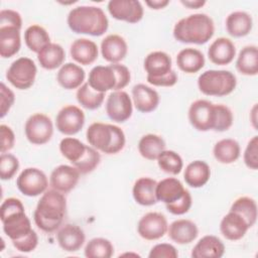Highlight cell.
Listing matches in <instances>:
<instances>
[{"instance_id":"6da1fadb","label":"cell","mask_w":258,"mask_h":258,"mask_svg":"<svg viewBox=\"0 0 258 258\" xmlns=\"http://www.w3.org/2000/svg\"><path fill=\"white\" fill-rule=\"evenodd\" d=\"M67 212V200L62 192L53 188L45 190L37 203L33 220L38 229L46 233L56 231Z\"/></svg>"},{"instance_id":"7a4b0ae2","label":"cell","mask_w":258,"mask_h":258,"mask_svg":"<svg viewBox=\"0 0 258 258\" xmlns=\"http://www.w3.org/2000/svg\"><path fill=\"white\" fill-rule=\"evenodd\" d=\"M67 22L73 32L92 36L103 35L109 26L105 12L97 6H78L73 8L68 15Z\"/></svg>"},{"instance_id":"3957f363","label":"cell","mask_w":258,"mask_h":258,"mask_svg":"<svg viewBox=\"0 0 258 258\" xmlns=\"http://www.w3.org/2000/svg\"><path fill=\"white\" fill-rule=\"evenodd\" d=\"M213 19L205 13H196L178 20L173 27V37L182 43L204 44L214 35Z\"/></svg>"},{"instance_id":"277c9868","label":"cell","mask_w":258,"mask_h":258,"mask_svg":"<svg viewBox=\"0 0 258 258\" xmlns=\"http://www.w3.org/2000/svg\"><path fill=\"white\" fill-rule=\"evenodd\" d=\"M0 218L4 233L11 241L19 240L28 235L33 229L26 216L24 206L19 199L8 198L0 207Z\"/></svg>"},{"instance_id":"5b68a950","label":"cell","mask_w":258,"mask_h":258,"mask_svg":"<svg viewBox=\"0 0 258 258\" xmlns=\"http://www.w3.org/2000/svg\"><path fill=\"white\" fill-rule=\"evenodd\" d=\"M131 80V74L127 67L120 63L94 67L88 79L90 87L97 92L106 93L109 90L120 91Z\"/></svg>"},{"instance_id":"8992f818","label":"cell","mask_w":258,"mask_h":258,"mask_svg":"<svg viewBox=\"0 0 258 258\" xmlns=\"http://www.w3.org/2000/svg\"><path fill=\"white\" fill-rule=\"evenodd\" d=\"M89 144L106 154L120 152L126 142L123 130L113 124L95 122L91 124L86 132Z\"/></svg>"},{"instance_id":"52a82bcc","label":"cell","mask_w":258,"mask_h":258,"mask_svg":"<svg viewBox=\"0 0 258 258\" xmlns=\"http://www.w3.org/2000/svg\"><path fill=\"white\" fill-rule=\"evenodd\" d=\"M236 85L235 75L225 70H209L198 78V87L207 96H227L235 90Z\"/></svg>"},{"instance_id":"ba28073f","label":"cell","mask_w":258,"mask_h":258,"mask_svg":"<svg viewBox=\"0 0 258 258\" xmlns=\"http://www.w3.org/2000/svg\"><path fill=\"white\" fill-rule=\"evenodd\" d=\"M36 73L34 61L29 57L22 56L10 64L6 72V79L16 89L26 90L33 85Z\"/></svg>"},{"instance_id":"9c48e42d","label":"cell","mask_w":258,"mask_h":258,"mask_svg":"<svg viewBox=\"0 0 258 258\" xmlns=\"http://www.w3.org/2000/svg\"><path fill=\"white\" fill-rule=\"evenodd\" d=\"M24 132L30 143L42 145L51 139L53 125L48 116L42 113H35L26 120Z\"/></svg>"},{"instance_id":"30bf717a","label":"cell","mask_w":258,"mask_h":258,"mask_svg":"<svg viewBox=\"0 0 258 258\" xmlns=\"http://www.w3.org/2000/svg\"><path fill=\"white\" fill-rule=\"evenodd\" d=\"M19 191L26 197H37L47 189L48 179L45 173L36 167H27L16 179Z\"/></svg>"},{"instance_id":"8fae6325","label":"cell","mask_w":258,"mask_h":258,"mask_svg":"<svg viewBox=\"0 0 258 258\" xmlns=\"http://www.w3.org/2000/svg\"><path fill=\"white\" fill-rule=\"evenodd\" d=\"M85 124V114L81 108L75 105H68L61 108L55 118L56 129L64 135L79 133Z\"/></svg>"},{"instance_id":"7c38bea8","label":"cell","mask_w":258,"mask_h":258,"mask_svg":"<svg viewBox=\"0 0 258 258\" xmlns=\"http://www.w3.org/2000/svg\"><path fill=\"white\" fill-rule=\"evenodd\" d=\"M168 229L164 215L157 212H149L142 216L137 225L139 236L145 240L153 241L162 238Z\"/></svg>"},{"instance_id":"4fadbf2b","label":"cell","mask_w":258,"mask_h":258,"mask_svg":"<svg viewBox=\"0 0 258 258\" xmlns=\"http://www.w3.org/2000/svg\"><path fill=\"white\" fill-rule=\"evenodd\" d=\"M188 120L199 131L213 130L215 122V104L207 100H197L189 106Z\"/></svg>"},{"instance_id":"5bb4252c","label":"cell","mask_w":258,"mask_h":258,"mask_svg":"<svg viewBox=\"0 0 258 258\" xmlns=\"http://www.w3.org/2000/svg\"><path fill=\"white\" fill-rule=\"evenodd\" d=\"M132 112V101L126 92L122 90L114 91L108 96L106 113L112 121L123 123L131 117Z\"/></svg>"},{"instance_id":"9a60e30c","label":"cell","mask_w":258,"mask_h":258,"mask_svg":"<svg viewBox=\"0 0 258 258\" xmlns=\"http://www.w3.org/2000/svg\"><path fill=\"white\" fill-rule=\"evenodd\" d=\"M108 11L113 18L128 23L139 22L144 13L140 1L137 0H111Z\"/></svg>"},{"instance_id":"2e32d148","label":"cell","mask_w":258,"mask_h":258,"mask_svg":"<svg viewBox=\"0 0 258 258\" xmlns=\"http://www.w3.org/2000/svg\"><path fill=\"white\" fill-rule=\"evenodd\" d=\"M80 175L81 173L75 166L61 164L51 171L49 184L51 188L67 194L76 187Z\"/></svg>"},{"instance_id":"e0dca14e","label":"cell","mask_w":258,"mask_h":258,"mask_svg":"<svg viewBox=\"0 0 258 258\" xmlns=\"http://www.w3.org/2000/svg\"><path fill=\"white\" fill-rule=\"evenodd\" d=\"M126 40L118 34H109L101 42V53L105 60L111 63H119L127 54Z\"/></svg>"},{"instance_id":"ac0fdd59","label":"cell","mask_w":258,"mask_h":258,"mask_svg":"<svg viewBox=\"0 0 258 258\" xmlns=\"http://www.w3.org/2000/svg\"><path fill=\"white\" fill-rule=\"evenodd\" d=\"M249 229L245 219L233 211H229L220 223V231L222 235L230 241L242 239Z\"/></svg>"},{"instance_id":"d6986e66","label":"cell","mask_w":258,"mask_h":258,"mask_svg":"<svg viewBox=\"0 0 258 258\" xmlns=\"http://www.w3.org/2000/svg\"><path fill=\"white\" fill-rule=\"evenodd\" d=\"M59 247L67 252H77L85 243L86 236L84 231L77 225L67 224L56 234Z\"/></svg>"},{"instance_id":"ffe728a7","label":"cell","mask_w":258,"mask_h":258,"mask_svg":"<svg viewBox=\"0 0 258 258\" xmlns=\"http://www.w3.org/2000/svg\"><path fill=\"white\" fill-rule=\"evenodd\" d=\"M132 98L135 108L141 113H150L159 104L158 93L144 84H137L132 88Z\"/></svg>"},{"instance_id":"44dd1931","label":"cell","mask_w":258,"mask_h":258,"mask_svg":"<svg viewBox=\"0 0 258 258\" xmlns=\"http://www.w3.org/2000/svg\"><path fill=\"white\" fill-rule=\"evenodd\" d=\"M235 54V44L231 39L227 37L217 38L211 43L208 49V56L210 60L218 66L229 64L233 61Z\"/></svg>"},{"instance_id":"7402d4cb","label":"cell","mask_w":258,"mask_h":258,"mask_svg":"<svg viewBox=\"0 0 258 258\" xmlns=\"http://www.w3.org/2000/svg\"><path fill=\"white\" fill-rule=\"evenodd\" d=\"M167 233L173 242L179 245H185L196 240L199 235V229L192 221L179 219L168 226Z\"/></svg>"},{"instance_id":"603a6c76","label":"cell","mask_w":258,"mask_h":258,"mask_svg":"<svg viewBox=\"0 0 258 258\" xmlns=\"http://www.w3.org/2000/svg\"><path fill=\"white\" fill-rule=\"evenodd\" d=\"M225 253V245L214 235H206L199 240L191 250L194 258H220Z\"/></svg>"},{"instance_id":"cb8c5ba5","label":"cell","mask_w":258,"mask_h":258,"mask_svg":"<svg viewBox=\"0 0 258 258\" xmlns=\"http://www.w3.org/2000/svg\"><path fill=\"white\" fill-rule=\"evenodd\" d=\"M70 53L75 61L83 66H88L97 59L99 51L97 44L93 40L78 38L71 44Z\"/></svg>"},{"instance_id":"d4e9b609","label":"cell","mask_w":258,"mask_h":258,"mask_svg":"<svg viewBox=\"0 0 258 258\" xmlns=\"http://www.w3.org/2000/svg\"><path fill=\"white\" fill-rule=\"evenodd\" d=\"M85 71L79 64L67 62L60 67L56 75V81L66 90L78 89L85 81Z\"/></svg>"},{"instance_id":"484cf974","label":"cell","mask_w":258,"mask_h":258,"mask_svg":"<svg viewBox=\"0 0 258 258\" xmlns=\"http://www.w3.org/2000/svg\"><path fill=\"white\" fill-rule=\"evenodd\" d=\"M148 78H159L171 71V57L164 51H152L144 59Z\"/></svg>"},{"instance_id":"4316f807","label":"cell","mask_w":258,"mask_h":258,"mask_svg":"<svg viewBox=\"0 0 258 258\" xmlns=\"http://www.w3.org/2000/svg\"><path fill=\"white\" fill-rule=\"evenodd\" d=\"M185 191L181 181L175 177H166L157 182L155 188L156 199L165 205L177 201Z\"/></svg>"},{"instance_id":"83f0119b","label":"cell","mask_w":258,"mask_h":258,"mask_svg":"<svg viewBox=\"0 0 258 258\" xmlns=\"http://www.w3.org/2000/svg\"><path fill=\"white\" fill-rule=\"evenodd\" d=\"M211 177V168L206 161L195 160L187 164L184 169L183 178L187 185L194 188L204 186Z\"/></svg>"},{"instance_id":"f1b7e54d","label":"cell","mask_w":258,"mask_h":258,"mask_svg":"<svg viewBox=\"0 0 258 258\" xmlns=\"http://www.w3.org/2000/svg\"><path fill=\"white\" fill-rule=\"evenodd\" d=\"M156 180L150 177H140L138 178L132 188V195L135 202L141 206H152L158 201L155 195Z\"/></svg>"},{"instance_id":"f546056e","label":"cell","mask_w":258,"mask_h":258,"mask_svg":"<svg viewBox=\"0 0 258 258\" xmlns=\"http://www.w3.org/2000/svg\"><path fill=\"white\" fill-rule=\"evenodd\" d=\"M253 20L250 14L245 11H234L227 16L226 29L233 37H243L250 33Z\"/></svg>"},{"instance_id":"4dcf8cb0","label":"cell","mask_w":258,"mask_h":258,"mask_svg":"<svg viewBox=\"0 0 258 258\" xmlns=\"http://www.w3.org/2000/svg\"><path fill=\"white\" fill-rule=\"evenodd\" d=\"M21 46L20 29L13 26H0V55L8 58L16 54Z\"/></svg>"},{"instance_id":"1f68e13d","label":"cell","mask_w":258,"mask_h":258,"mask_svg":"<svg viewBox=\"0 0 258 258\" xmlns=\"http://www.w3.org/2000/svg\"><path fill=\"white\" fill-rule=\"evenodd\" d=\"M176 64L186 74H195L205 66V56L199 49L187 47L181 49L176 55Z\"/></svg>"},{"instance_id":"d6a6232c","label":"cell","mask_w":258,"mask_h":258,"mask_svg":"<svg viewBox=\"0 0 258 258\" xmlns=\"http://www.w3.org/2000/svg\"><path fill=\"white\" fill-rule=\"evenodd\" d=\"M66 58V52L61 45L50 42L44 46L38 53L37 59L41 68L51 71L62 66Z\"/></svg>"},{"instance_id":"836d02e7","label":"cell","mask_w":258,"mask_h":258,"mask_svg":"<svg viewBox=\"0 0 258 258\" xmlns=\"http://www.w3.org/2000/svg\"><path fill=\"white\" fill-rule=\"evenodd\" d=\"M236 69L245 76L258 74V48L256 45H247L240 50L236 60Z\"/></svg>"},{"instance_id":"e575fe53","label":"cell","mask_w":258,"mask_h":258,"mask_svg":"<svg viewBox=\"0 0 258 258\" xmlns=\"http://www.w3.org/2000/svg\"><path fill=\"white\" fill-rule=\"evenodd\" d=\"M240 144L232 138H225L218 141L213 148L215 158L223 164L235 162L240 157Z\"/></svg>"},{"instance_id":"d590c367","label":"cell","mask_w":258,"mask_h":258,"mask_svg":"<svg viewBox=\"0 0 258 258\" xmlns=\"http://www.w3.org/2000/svg\"><path fill=\"white\" fill-rule=\"evenodd\" d=\"M163 150H165V142L162 137L156 134H146L138 142L140 155L148 160L157 159Z\"/></svg>"},{"instance_id":"8d00e7d4","label":"cell","mask_w":258,"mask_h":258,"mask_svg":"<svg viewBox=\"0 0 258 258\" xmlns=\"http://www.w3.org/2000/svg\"><path fill=\"white\" fill-rule=\"evenodd\" d=\"M24 41L31 51L38 53L44 46L50 43V37L45 28L32 24L24 32Z\"/></svg>"},{"instance_id":"74e56055","label":"cell","mask_w":258,"mask_h":258,"mask_svg":"<svg viewBox=\"0 0 258 258\" xmlns=\"http://www.w3.org/2000/svg\"><path fill=\"white\" fill-rule=\"evenodd\" d=\"M88 145L77 138L66 137L59 142V151L73 165L79 162L87 151Z\"/></svg>"},{"instance_id":"f35d334b","label":"cell","mask_w":258,"mask_h":258,"mask_svg":"<svg viewBox=\"0 0 258 258\" xmlns=\"http://www.w3.org/2000/svg\"><path fill=\"white\" fill-rule=\"evenodd\" d=\"M76 97L82 107L88 110H95L103 104L105 99V93L94 91L87 82L78 89Z\"/></svg>"},{"instance_id":"ab89813d","label":"cell","mask_w":258,"mask_h":258,"mask_svg":"<svg viewBox=\"0 0 258 258\" xmlns=\"http://www.w3.org/2000/svg\"><path fill=\"white\" fill-rule=\"evenodd\" d=\"M230 211L238 213L247 222L249 228L253 227L257 221V205L250 197H240L231 206Z\"/></svg>"},{"instance_id":"60d3db41","label":"cell","mask_w":258,"mask_h":258,"mask_svg":"<svg viewBox=\"0 0 258 258\" xmlns=\"http://www.w3.org/2000/svg\"><path fill=\"white\" fill-rule=\"evenodd\" d=\"M84 253L88 258H110L114 254V247L108 239L93 238L87 243Z\"/></svg>"},{"instance_id":"b9f144b4","label":"cell","mask_w":258,"mask_h":258,"mask_svg":"<svg viewBox=\"0 0 258 258\" xmlns=\"http://www.w3.org/2000/svg\"><path fill=\"white\" fill-rule=\"evenodd\" d=\"M159 168L169 174H178L183 166L182 158L173 150H163L157 157Z\"/></svg>"},{"instance_id":"7bdbcfd3","label":"cell","mask_w":258,"mask_h":258,"mask_svg":"<svg viewBox=\"0 0 258 258\" xmlns=\"http://www.w3.org/2000/svg\"><path fill=\"white\" fill-rule=\"evenodd\" d=\"M100 161H101V155L98 152V150L88 145L85 155L82 157V159L79 162H77L73 166H75L81 174H87L92 172L99 165Z\"/></svg>"},{"instance_id":"ee69618b","label":"cell","mask_w":258,"mask_h":258,"mask_svg":"<svg viewBox=\"0 0 258 258\" xmlns=\"http://www.w3.org/2000/svg\"><path fill=\"white\" fill-rule=\"evenodd\" d=\"M233 113L229 107L223 104L215 105V122H214V131L223 132L228 129L233 124Z\"/></svg>"},{"instance_id":"f6af8a7d","label":"cell","mask_w":258,"mask_h":258,"mask_svg":"<svg viewBox=\"0 0 258 258\" xmlns=\"http://www.w3.org/2000/svg\"><path fill=\"white\" fill-rule=\"evenodd\" d=\"M19 168L17 157L11 153H1L0 155V176L3 180L11 179Z\"/></svg>"},{"instance_id":"bcb514c9","label":"cell","mask_w":258,"mask_h":258,"mask_svg":"<svg viewBox=\"0 0 258 258\" xmlns=\"http://www.w3.org/2000/svg\"><path fill=\"white\" fill-rule=\"evenodd\" d=\"M244 162L250 169L258 168V136H253L244 151Z\"/></svg>"},{"instance_id":"7dc6e473","label":"cell","mask_w":258,"mask_h":258,"mask_svg":"<svg viewBox=\"0 0 258 258\" xmlns=\"http://www.w3.org/2000/svg\"><path fill=\"white\" fill-rule=\"evenodd\" d=\"M191 196L187 189H185L184 194L175 202L171 204H167L166 210L172 215L180 216L187 213L191 207Z\"/></svg>"},{"instance_id":"c3c4849f","label":"cell","mask_w":258,"mask_h":258,"mask_svg":"<svg viewBox=\"0 0 258 258\" xmlns=\"http://www.w3.org/2000/svg\"><path fill=\"white\" fill-rule=\"evenodd\" d=\"M13 246L16 248V250L24 253H29L33 251L38 244V236L34 230H32L28 235L25 237L12 241Z\"/></svg>"},{"instance_id":"681fc988","label":"cell","mask_w":258,"mask_h":258,"mask_svg":"<svg viewBox=\"0 0 258 258\" xmlns=\"http://www.w3.org/2000/svg\"><path fill=\"white\" fill-rule=\"evenodd\" d=\"M178 252L176 248L168 243H160L153 246L148 254L149 258H176Z\"/></svg>"},{"instance_id":"f907efd6","label":"cell","mask_w":258,"mask_h":258,"mask_svg":"<svg viewBox=\"0 0 258 258\" xmlns=\"http://www.w3.org/2000/svg\"><path fill=\"white\" fill-rule=\"evenodd\" d=\"M14 101H15L14 93L8 87H6L4 83H1L0 84V105H1L0 116L1 118H3L9 112L12 105L14 104Z\"/></svg>"},{"instance_id":"816d5d0a","label":"cell","mask_w":258,"mask_h":258,"mask_svg":"<svg viewBox=\"0 0 258 258\" xmlns=\"http://www.w3.org/2000/svg\"><path fill=\"white\" fill-rule=\"evenodd\" d=\"M0 26H13L21 29L22 18L15 10L2 9L0 11Z\"/></svg>"},{"instance_id":"f5cc1de1","label":"cell","mask_w":258,"mask_h":258,"mask_svg":"<svg viewBox=\"0 0 258 258\" xmlns=\"http://www.w3.org/2000/svg\"><path fill=\"white\" fill-rule=\"evenodd\" d=\"M0 139H1V145H0L1 153H6L7 151L13 148L15 143V135L9 126L5 124L0 125Z\"/></svg>"},{"instance_id":"db71d44e","label":"cell","mask_w":258,"mask_h":258,"mask_svg":"<svg viewBox=\"0 0 258 258\" xmlns=\"http://www.w3.org/2000/svg\"><path fill=\"white\" fill-rule=\"evenodd\" d=\"M147 82L156 87H172L176 84L177 82V75L174 71H170L168 74L165 76L159 77V78H148L147 77Z\"/></svg>"},{"instance_id":"11a10c76","label":"cell","mask_w":258,"mask_h":258,"mask_svg":"<svg viewBox=\"0 0 258 258\" xmlns=\"http://www.w3.org/2000/svg\"><path fill=\"white\" fill-rule=\"evenodd\" d=\"M145 4L151 9L158 10L166 7L169 4V1L168 0H146Z\"/></svg>"},{"instance_id":"9f6ffc18","label":"cell","mask_w":258,"mask_h":258,"mask_svg":"<svg viewBox=\"0 0 258 258\" xmlns=\"http://www.w3.org/2000/svg\"><path fill=\"white\" fill-rule=\"evenodd\" d=\"M180 3L189 9H199L206 4L205 0H180Z\"/></svg>"}]
</instances>
